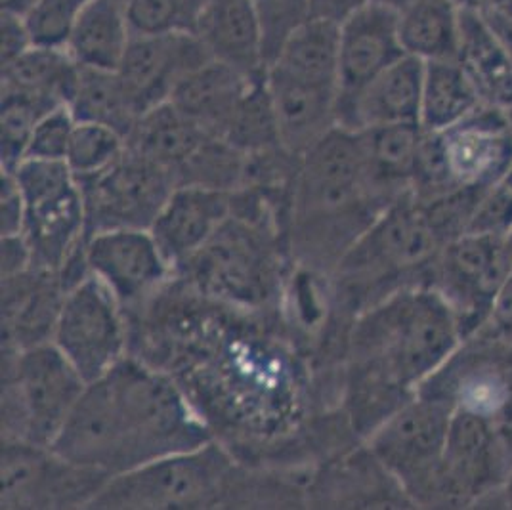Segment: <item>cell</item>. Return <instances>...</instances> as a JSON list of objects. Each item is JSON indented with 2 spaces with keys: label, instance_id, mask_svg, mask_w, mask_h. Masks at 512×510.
Returning <instances> with one entry per match:
<instances>
[{
  "label": "cell",
  "instance_id": "cell-46",
  "mask_svg": "<svg viewBox=\"0 0 512 510\" xmlns=\"http://www.w3.org/2000/svg\"><path fill=\"white\" fill-rule=\"evenodd\" d=\"M35 2L37 0H2V10L25 16L35 6Z\"/></svg>",
  "mask_w": 512,
  "mask_h": 510
},
{
  "label": "cell",
  "instance_id": "cell-8",
  "mask_svg": "<svg viewBox=\"0 0 512 510\" xmlns=\"http://www.w3.org/2000/svg\"><path fill=\"white\" fill-rule=\"evenodd\" d=\"M10 172L25 199L22 235L31 249L33 268L60 274L88 239L81 184L64 161L25 159Z\"/></svg>",
  "mask_w": 512,
  "mask_h": 510
},
{
  "label": "cell",
  "instance_id": "cell-5",
  "mask_svg": "<svg viewBox=\"0 0 512 510\" xmlns=\"http://www.w3.org/2000/svg\"><path fill=\"white\" fill-rule=\"evenodd\" d=\"M293 270L287 239L276 228L237 214L178 270L176 279L195 293L253 314L279 310Z\"/></svg>",
  "mask_w": 512,
  "mask_h": 510
},
{
  "label": "cell",
  "instance_id": "cell-33",
  "mask_svg": "<svg viewBox=\"0 0 512 510\" xmlns=\"http://www.w3.org/2000/svg\"><path fill=\"white\" fill-rule=\"evenodd\" d=\"M222 140L245 155H260L283 148L276 109L266 85V73L258 77L243 96Z\"/></svg>",
  "mask_w": 512,
  "mask_h": 510
},
{
  "label": "cell",
  "instance_id": "cell-11",
  "mask_svg": "<svg viewBox=\"0 0 512 510\" xmlns=\"http://www.w3.org/2000/svg\"><path fill=\"white\" fill-rule=\"evenodd\" d=\"M451 415L453 409L446 402L415 392L365 440L411 505H421L442 468Z\"/></svg>",
  "mask_w": 512,
  "mask_h": 510
},
{
  "label": "cell",
  "instance_id": "cell-10",
  "mask_svg": "<svg viewBox=\"0 0 512 510\" xmlns=\"http://www.w3.org/2000/svg\"><path fill=\"white\" fill-rule=\"evenodd\" d=\"M52 342L86 383H96L130 356L127 312L106 285L90 274L65 293Z\"/></svg>",
  "mask_w": 512,
  "mask_h": 510
},
{
  "label": "cell",
  "instance_id": "cell-32",
  "mask_svg": "<svg viewBox=\"0 0 512 510\" xmlns=\"http://www.w3.org/2000/svg\"><path fill=\"white\" fill-rule=\"evenodd\" d=\"M69 109L79 123L104 125L125 138L140 119V111L119 71L81 69Z\"/></svg>",
  "mask_w": 512,
  "mask_h": 510
},
{
  "label": "cell",
  "instance_id": "cell-45",
  "mask_svg": "<svg viewBox=\"0 0 512 510\" xmlns=\"http://www.w3.org/2000/svg\"><path fill=\"white\" fill-rule=\"evenodd\" d=\"M365 0H310L312 16L329 18L335 22H342L350 12L362 6Z\"/></svg>",
  "mask_w": 512,
  "mask_h": 510
},
{
  "label": "cell",
  "instance_id": "cell-9",
  "mask_svg": "<svg viewBox=\"0 0 512 510\" xmlns=\"http://www.w3.org/2000/svg\"><path fill=\"white\" fill-rule=\"evenodd\" d=\"M511 274L509 239L465 234L440 249L430 285L446 298L467 340L490 323Z\"/></svg>",
  "mask_w": 512,
  "mask_h": 510
},
{
  "label": "cell",
  "instance_id": "cell-40",
  "mask_svg": "<svg viewBox=\"0 0 512 510\" xmlns=\"http://www.w3.org/2000/svg\"><path fill=\"white\" fill-rule=\"evenodd\" d=\"M75 127H77V119L71 113L69 106L50 109L35 128L25 159L64 161L65 163Z\"/></svg>",
  "mask_w": 512,
  "mask_h": 510
},
{
  "label": "cell",
  "instance_id": "cell-36",
  "mask_svg": "<svg viewBox=\"0 0 512 510\" xmlns=\"http://www.w3.org/2000/svg\"><path fill=\"white\" fill-rule=\"evenodd\" d=\"M125 151L127 138L117 130L77 121L65 163L77 180H86L115 165Z\"/></svg>",
  "mask_w": 512,
  "mask_h": 510
},
{
  "label": "cell",
  "instance_id": "cell-6",
  "mask_svg": "<svg viewBox=\"0 0 512 510\" xmlns=\"http://www.w3.org/2000/svg\"><path fill=\"white\" fill-rule=\"evenodd\" d=\"M239 459L218 438L115 474L88 509H222Z\"/></svg>",
  "mask_w": 512,
  "mask_h": 510
},
{
  "label": "cell",
  "instance_id": "cell-48",
  "mask_svg": "<svg viewBox=\"0 0 512 510\" xmlns=\"http://www.w3.org/2000/svg\"><path fill=\"white\" fill-rule=\"evenodd\" d=\"M499 182H501V184H505V186H507V188L512 192V165L509 167V170L505 172V176H503Z\"/></svg>",
  "mask_w": 512,
  "mask_h": 510
},
{
  "label": "cell",
  "instance_id": "cell-18",
  "mask_svg": "<svg viewBox=\"0 0 512 510\" xmlns=\"http://www.w3.org/2000/svg\"><path fill=\"white\" fill-rule=\"evenodd\" d=\"M440 136L457 186L497 184L512 165V119L499 107L482 104Z\"/></svg>",
  "mask_w": 512,
  "mask_h": 510
},
{
  "label": "cell",
  "instance_id": "cell-27",
  "mask_svg": "<svg viewBox=\"0 0 512 510\" xmlns=\"http://www.w3.org/2000/svg\"><path fill=\"white\" fill-rule=\"evenodd\" d=\"M209 138L190 117L167 102L146 111L128 134L127 146L136 155L169 170L174 178L178 169L195 155Z\"/></svg>",
  "mask_w": 512,
  "mask_h": 510
},
{
  "label": "cell",
  "instance_id": "cell-24",
  "mask_svg": "<svg viewBox=\"0 0 512 510\" xmlns=\"http://www.w3.org/2000/svg\"><path fill=\"white\" fill-rule=\"evenodd\" d=\"M258 77L209 60L190 73L172 94L171 104L214 138H222L247 90Z\"/></svg>",
  "mask_w": 512,
  "mask_h": 510
},
{
  "label": "cell",
  "instance_id": "cell-47",
  "mask_svg": "<svg viewBox=\"0 0 512 510\" xmlns=\"http://www.w3.org/2000/svg\"><path fill=\"white\" fill-rule=\"evenodd\" d=\"M373 2H379V4H384V6H390V8L398 10V8H402L409 0H373Z\"/></svg>",
  "mask_w": 512,
  "mask_h": 510
},
{
  "label": "cell",
  "instance_id": "cell-43",
  "mask_svg": "<svg viewBox=\"0 0 512 510\" xmlns=\"http://www.w3.org/2000/svg\"><path fill=\"white\" fill-rule=\"evenodd\" d=\"M33 35L25 16L4 12L0 16V60L2 65L12 64L33 46Z\"/></svg>",
  "mask_w": 512,
  "mask_h": 510
},
{
  "label": "cell",
  "instance_id": "cell-42",
  "mask_svg": "<svg viewBox=\"0 0 512 510\" xmlns=\"http://www.w3.org/2000/svg\"><path fill=\"white\" fill-rule=\"evenodd\" d=\"M0 230L4 235H20L25 224V199L22 188L10 170L0 176Z\"/></svg>",
  "mask_w": 512,
  "mask_h": 510
},
{
  "label": "cell",
  "instance_id": "cell-41",
  "mask_svg": "<svg viewBox=\"0 0 512 510\" xmlns=\"http://www.w3.org/2000/svg\"><path fill=\"white\" fill-rule=\"evenodd\" d=\"M509 239L512 235V192L501 182L486 188L474 214L470 218L469 232Z\"/></svg>",
  "mask_w": 512,
  "mask_h": 510
},
{
  "label": "cell",
  "instance_id": "cell-37",
  "mask_svg": "<svg viewBox=\"0 0 512 510\" xmlns=\"http://www.w3.org/2000/svg\"><path fill=\"white\" fill-rule=\"evenodd\" d=\"M207 0H128L127 16L134 35L195 33Z\"/></svg>",
  "mask_w": 512,
  "mask_h": 510
},
{
  "label": "cell",
  "instance_id": "cell-4",
  "mask_svg": "<svg viewBox=\"0 0 512 510\" xmlns=\"http://www.w3.org/2000/svg\"><path fill=\"white\" fill-rule=\"evenodd\" d=\"M440 249L411 193L390 203L331 274L337 314L354 321L406 287L430 285Z\"/></svg>",
  "mask_w": 512,
  "mask_h": 510
},
{
  "label": "cell",
  "instance_id": "cell-1",
  "mask_svg": "<svg viewBox=\"0 0 512 510\" xmlns=\"http://www.w3.org/2000/svg\"><path fill=\"white\" fill-rule=\"evenodd\" d=\"M214 438L171 373L127 356L86 386L50 447L75 465L115 476Z\"/></svg>",
  "mask_w": 512,
  "mask_h": 510
},
{
  "label": "cell",
  "instance_id": "cell-34",
  "mask_svg": "<svg viewBox=\"0 0 512 510\" xmlns=\"http://www.w3.org/2000/svg\"><path fill=\"white\" fill-rule=\"evenodd\" d=\"M249 155L222 138H209L174 174L176 186L235 193L243 188Z\"/></svg>",
  "mask_w": 512,
  "mask_h": 510
},
{
  "label": "cell",
  "instance_id": "cell-29",
  "mask_svg": "<svg viewBox=\"0 0 512 510\" xmlns=\"http://www.w3.org/2000/svg\"><path fill=\"white\" fill-rule=\"evenodd\" d=\"M81 67L65 46L33 44L12 64L2 65L0 90L22 92L50 106H69Z\"/></svg>",
  "mask_w": 512,
  "mask_h": 510
},
{
  "label": "cell",
  "instance_id": "cell-19",
  "mask_svg": "<svg viewBox=\"0 0 512 510\" xmlns=\"http://www.w3.org/2000/svg\"><path fill=\"white\" fill-rule=\"evenodd\" d=\"M65 287L56 272L31 268L2 277V350H27L52 342Z\"/></svg>",
  "mask_w": 512,
  "mask_h": 510
},
{
  "label": "cell",
  "instance_id": "cell-25",
  "mask_svg": "<svg viewBox=\"0 0 512 510\" xmlns=\"http://www.w3.org/2000/svg\"><path fill=\"white\" fill-rule=\"evenodd\" d=\"M365 180L371 195L383 205L409 195L417 155L423 140L421 125H390L360 132Z\"/></svg>",
  "mask_w": 512,
  "mask_h": 510
},
{
  "label": "cell",
  "instance_id": "cell-39",
  "mask_svg": "<svg viewBox=\"0 0 512 510\" xmlns=\"http://www.w3.org/2000/svg\"><path fill=\"white\" fill-rule=\"evenodd\" d=\"M262 25L266 69L291 33L312 18L310 0H253Z\"/></svg>",
  "mask_w": 512,
  "mask_h": 510
},
{
  "label": "cell",
  "instance_id": "cell-13",
  "mask_svg": "<svg viewBox=\"0 0 512 510\" xmlns=\"http://www.w3.org/2000/svg\"><path fill=\"white\" fill-rule=\"evenodd\" d=\"M85 199L86 234L134 228L150 230L176 182L169 170L136 155H125L109 169L79 180Z\"/></svg>",
  "mask_w": 512,
  "mask_h": 510
},
{
  "label": "cell",
  "instance_id": "cell-35",
  "mask_svg": "<svg viewBox=\"0 0 512 510\" xmlns=\"http://www.w3.org/2000/svg\"><path fill=\"white\" fill-rule=\"evenodd\" d=\"M54 107L58 106H50L22 92L0 90V169L20 167L35 128Z\"/></svg>",
  "mask_w": 512,
  "mask_h": 510
},
{
  "label": "cell",
  "instance_id": "cell-23",
  "mask_svg": "<svg viewBox=\"0 0 512 510\" xmlns=\"http://www.w3.org/2000/svg\"><path fill=\"white\" fill-rule=\"evenodd\" d=\"M195 35L213 60L251 77L266 73L264 35L253 0H207Z\"/></svg>",
  "mask_w": 512,
  "mask_h": 510
},
{
  "label": "cell",
  "instance_id": "cell-14",
  "mask_svg": "<svg viewBox=\"0 0 512 510\" xmlns=\"http://www.w3.org/2000/svg\"><path fill=\"white\" fill-rule=\"evenodd\" d=\"M85 255L90 274L117 297L127 316L144 310L176 277L150 230L119 228L90 235Z\"/></svg>",
  "mask_w": 512,
  "mask_h": 510
},
{
  "label": "cell",
  "instance_id": "cell-20",
  "mask_svg": "<svg viewBox=\"0 0 512 510\" xmlns=\"http://www.w3.org/2000/svg\"><path fill=\"white\" fill-rule=\"evenodd\" d=\"M266 85L278 117L281 146L302 157L339 128V88L304 81L279 69H266Z\"/></svg>",
  "mask_w": 512,
  "mask_h": 510
},
{
  "label": "cell",
  "instance_id": "cell-22",
  "mask_svg": "<svg viewBox=\"0 0 512 510\" xmlns=\"http://www.w3.org/2000/svg\"><path fill=\"white\" fill-rule=\"evenodd\" d=\"M425 64L404 56L337 109L339 128L362 132L390 125H421Z\"/></svg>",
  "mask_w": 512,
  "mask_h": 510
},
{
  "label": "cell",
  "instance_id": "cell-3",
  "mask_svg": "<svg viewBox=\"0 0 512 510\" xmlns=\"http://www.w3.org/2000/svg\"><path fill=\"white\" fill-rule=\"evenodd\" d=\"M384 209L367 188L360 132L335 128L300 157L287 224L293 264L331 276Z\"/></svg>",
  "mask_w": 512,
  "mask_h": 510
},
{
  "label": "cell",
  "instance_id": "cell-38",
  "mask_svg": "<svg viewBox=\"0 0 512 510\" xmlns=\"http://www.w3.org/2000/svg\"><path fill=\"white\" fill-rule=\"evenodd\" d=\"M92 0H37L25 14L33 43L65 46L67 39Z\"/></svg>",
  "mask_w": 512,
  "mask_h": 510
},
{
  "label": "cell",
  "instance_id": "cell-49",
  "mask_svg": "<svg viewBox=\"0 0 512 510\" xmlns=\"http://www.w3.org/2000/svg\"><path fill=\"white\" fill-rule=\"evenodd\" d=\"M117 2H121V4H125V6H127L128 0H117Z\"/></svg>",
  "mask_w": 512,
  "mask_h": 510
},
{
  "label": "cell",
  "instance_id": "cell-16",
  "mask_svg": "<svg viewBox=\"0 0 512 510\" xmlns=\"http://www.w3.org/2000/svg\"><path fill=\"white\" fill-rule=\"evenodd\" d=\"M406 56L398 10L365 0L339 22V102L354 100L365 86Z\"/></svg>",
  "mask_w": 512,
  "mask_h": 510
},
{
  "label": "cell",
  "instance_id": "cell-12",
  "mask_svg": "<svg viewBox=\"0 0 512 510\" xmlns=\"http://www.w3.org/2000/svg\"><path fill=\"white\" fill-rule=\"evenodd\" d=\"M109 478L52 447L2 442V509H88Z\"/></svg>",
  "mask_w": 512,
  "mask_h": 510
},
{
  "label": "cell",
  "instance_id": "cell-44",
  "mask_svg": "<svg viewBox=\"0 0 512 510\" xmlns=\"http://www.w3.org/2000/svg\"><path fill=\"white\" fill-rule=\"evenodd\" d=\"M33 268V255L20 235H4L2 237V277L18 276Z\"/></svg>",
  "mask_w": 512,
  "mask_h": 510
},
{
  "label": "cell",
  "instance_id": "cell-21",
  "mask_svg": "<svg viewBox=\"0 0 512 510\" xmlns=\"http://www.w3.org/2000/svg\"><path fill=\"white\" fill-rule=\"evenodd\" d=\"M232 216V193L176 186L150 232L174 274Z\"/></svg>",
  "mask_w": 512,
  "mask_h": 510
},
{
  "label": "cell",
  "instance_id": "cell-2",
  "mask_svg": "<svg viewBox=\"0 0 512 510\" xmlns=\"http://www.w3.org/2000/svg\"><path fill=\"white\" fill-rule=\"evenodd\" d=\"M461 342L446 298L432 285L406 287L352 321L342 392L365 400L406 402Z\"/></svg>",
  "mask_w": 512,
  "mask_h": 510
},
{
  "label": "cell",
  "instance_id": "cell-17",
  "mask_svg": "<svg viewBox=\"0 0 512 510\" xmlns=\"http://www.w3.org/2000/svg\"><path fill=\"white\" fill-rule=\"evenodd\" d=\"M444 470L465 505L505 488L512 476L511 461L490 419L467 409H453Z\"/></svg>",
  "mask_w": 512,
  "mask_h": 510
},
{
  "label": "cell",
  "instance_id": "cell-15",
  "mask_svg": "<svg viewBox=\"0 0 512 510\" xmlns=\"http://www.w3.org/2000/svg\"><path fill=\"white\" fill-rule=\"evenodd\" d=\"M209 60V50L195 33L132 35L117 71L142 117L171 102L178 85Z\"/></svg>",
  "mask_w": 512,
  "mask_h": 510
},
{
  "label": "cell",
  "instance_id": "cell-30",
  "mask_svg": "<svg viewBox=\"0 0 512 510\" xmlns=\"http://www.w3.org/2000/svg\"><path fill=\"white\" fill-rule=\"evenodd\" d=\"M482 104L480 88L459 58L425 64L421 100V127L425 130L446 132L457 127Z\"/></svg>",
  "mask_w": 512,
  "mask_h": 510
},
{
  "label": "cell",
  "instance_id": "cell-28",
  "mask_svg": "<svg viewBox=\"0 0 512 510\" xmlns=\"http://www.w3.org/2000/svg\"><path fill=\"white\" fill-rule=\"evenodd\" d=\"M132 35L125 4L92 0L75 23L65 48L81 69L117 71Z\"/></svg>",
  "mask_w": 512,
  "mask_h": 510
},
{
  "label": "cell",
  "instance_id": "cell-26",
  "mask_svg": "<svg viewBox=\"0 0 512 510\" xmlns=\"http://www.w3.org/2000/svg\"><path fill=\"white\" fill-rule=\"evenodd\" d=\"M463 6L457 0H409L398 8V33L406 56L423 64L457 60Z\"/></svg>",
  "mask_w": 512,
  "mask_h": 510
},
{
  "label": "cell",
  "instance_id": "cell-31",
  "mask_svg": "<svg viewBox=\"0 0 512 510\" xmlns=\"http://www.w3.org/2000/svg\"><path fill=\"white\" fill-rule=\"evenodd\" d=\"M268 67L339 88V22L320 16L308 18L291 33Z\"/></svg>",
  "mask_w": 512,
  "mask_h": 510
},
{
  "label": "cell",
  "instance_id": "cell-7",
  "mask_svg": "<svg viewBox=\"0 0 512 510\" xmlns=\"http://www.w3.org/2000/svg\"><path fill=\"white\" fill-rule=\"evenodd\" d=\"M86 386L54 342L2 350V442L52 446Z\"/></svg>",
  "mask_w": 512,
  "mask_h": 510
}]
</instances>
